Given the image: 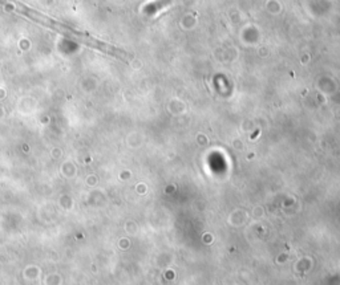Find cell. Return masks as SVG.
Segmentation results:
<instances>
[{"instance_id":"obj_1","label":"cell","mask_w":340,"mask_h":285,"mask_svg":"<svg viewBox=\"0 0 340 285\" xmlns=\"http://www.w3.org/2000/svg\"><path fill=\"white\" fill-rule=\"evenodd\" d=\"M75 37L76 39H79L81 43H84V44L86 45H90V47H95V48L102 50V52H105V53H108V55L119 57V59H121V60H124V61L129 60V56H128V53H125L124 50L117 49V48L112 47V45L105 44V43H101V41H97L95 40V39H90V37H86V36L80 35V33L75 35Z\"/></svg>"}]
</instances>
